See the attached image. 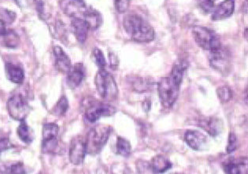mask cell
Wrapping results in <instances>:
<instances>
[{
  "label": "cell",
  "mask_w": 248,
  "mask_h": 174,
  "mask_svg": "<svg viewBox=\"0 0 248 174\" xmlns=\"http://www.w3.org/2000/svg\"><path fill=\"white\" fill-rule=\"evenodd\" d=\"M123 26L127 33L137 43L152 42L155 39V30L148 22L140 15L130 14L124 17Z\"/></svg>",
  "instance_id": "1"
},
{
  "label": "cell",
  "mask_w": 248,
  "mask_h": 174,
  "mask_svg": "<svg viewBox=\"0 0 248 174\" xmlns=\"http://www.w3.org/2000/svg\"><path fill=\"white\" fill-rule=\"evenodd\" d=\"M113 128L107 125H98L89 130L85 139L87 154L96 155L99 153L108 142Z\"/></svg>",
  "instance_id": "2"
},
{
  "label": "cell",
  "mask_w": 248,
  "mask_h": 174,
  "mask_svg": "<svg viewBox=\"0 0 248 174\" xmlns=\"http://www.w3.org/2000/svg\"><path fill=\"white\" fill-rule=\"evenodd\" d=\"M97 92L102 99L114 101L118 99V88L111 74L105 69H99L95 78Z\"/></svg>",
  "instance_id": "3"
},
{
  "label": "cell",
  "mask_w": 248,
  "mask_h": 174,
  "mask_svg": "<svg viewBox=\"0 0 248 174\" xmlns=\"http://www.w3.org/2000/svg\"><path fill=\"white\" fill-rule=\"evenodd\" d=\"M192 36L196 44L203 50L213 51L221 47V40L215 32L202 26H194Z\"/></svg>",
  "instance_id": "4"
},
{
  "label": "cell",
  "mask_w": 248,
  "mask_h": 174,
  "mask_svg": "<svg viewBox=\"0 0 248 174\" xmlns=\"http://www.w3.org/2000/svg\"><path fill=\"white\" fill-rule=\"evenodd\" d=\"M180 87L171 80L170 77L163 78L158 82V96L165 108H170L178 98Z\"/></svg>",
  "instance_id": "5"
},
{
  "label": "cell",
  "mask_w": 248,
  "mask_h": 174,
  "mask_svg": "<svg viewBox=\"0 0 248 174\" xmlns=\"http://www.w3.org/2000/svg\"><path fill=\"white\" fill-rule=\"evenodd\" d=\"M7 111L13 119L22 122L30 113V107L24 95L14 94L9 98L7 104Z\"/></svg>",
  "instance_id": "6"
},
{
  "label": "cell",
  "mask_w": 248,
  "mask_h": 174,
  "mask_svg": "<svg viewBox=\"0 0 248 174\" xmlns=\"http://www.w3.org/2000/svg\"><path fill=\"white\" fill-rule=\"evenodd\" d=\"M116 109L108 103H102L99 101H87L85 107V117L90 122H95L102 117H109L114 115Z\"/></svg>",
  "instance_id": "7"
},
{
  "label": "cell",
  "mask_w": 248,
  "mask_h": 174,
  "mask_svg": "<svg viewBox=\"0 0 248 174\" xmlns=\"http://www.w3.org/2000/svg\"><path fill=\"white\" fill-rule=\"evenodd\" d=\"M210 65L222 75L227 76L231 70V59L229 51L221 47L220 48L210 51Z\"/></svg>",
  "instance_id": "8"
},
{
  "label": "cell",
  "mask_w": 248,
  "mask_h": 174,
  "mask_svg": "<svg viewBox=\"0 0 248 174\" xmlns=\"http://www.w3.org/2000/svg\"><path fill=\"white\" fill-rule=\"evenodd\" d=\"M60 7L65 15L73 19H84L89 10L83 0H61Z\"/></svg>",
  "instance_id": "9"
},
{
  "label": "cell",
  "mask_w": 248,
  "mask_h": 174,
  "mask_svg": "<svg viewBox=\"0 0 248 174\" xmlns=\"http://www.w3.org/2000/svg\"><path fill=\"white\" fill-rule=\"evenodd\" d=\"M86 154L85 139L80 136L72 139L69 151L70 162L75 166H79L84 162Z\"/></svg>",
  "instance_id": "10"
},
{
  "label": "cell",
  "mask_w": 248,
  "mask_h": 174,
  "mask_svg": "<svg viewBox=\"0 0 248 174\" xmlns=\"http://www.w3.org/2000/svg\"><path fill=\"white\" fill-rule=\"evenodd\" d=\"M185 141L195 151H204L207 148L208 145L206 136L196 130H187L185 132Z\"/></svg>",
  "instance_id": "11"
},
{
  "label": "cell",
  "mask_w": 248,
  "mask_h": 174,
  "mask_svg": "<svg viewBox=\"0 0 248 174\" xmlns=\"http://www.w3.org/2000/svg\"><path fill=\"white\" fill-rule=\"evenodd\" d=\"M66 74L68 86L74 89L78 88L82 83L85 76V69L82 63H78L76 65H72Z\"/></svg>",
  "instance_id": "12"
},
{
  "label": "cell",
  "mask_w": 248,
  "mask_h": 174,
  "mask_svg": "<svg viewBox=\"0 0 248 174\" xmlns=\"http://www.w3.org/2000/svg\"><path fill=\"white\" fill-rule=\"evenodd\" d=\"M223 169L225 174H248V158L243 157L228 160L223 163Z\"/></svg>",
  "instance_id": "13"
},
{
  "label": "cell",
  "mask_w": 248,
  "mask_h": 174,
  "mask_svg": "<svg viewBox=\"0 0 248 174\" xmlns=\"http://www.w3.org/2000/svg\"><path fill=\"white\" fill-rule=\"evenodd\" d=\"M235 9V1L234 0H225L213 11V21H219L222 19L228 18L233 14Z\"/></svg>",
  "instance_id": "14"
},
{
  "label": "cell",
  "mask_w": 248,
  "mask_h": 174,
  "mask_svg": "<svg viewBox=\"0 0 248 174\" xmlns=\"http://www.w3.org/2000/svg\"><path fill=\"white\" fill-rule=\"evenodd\" d=\"M53 51L55 56V66L58 70L62 74H67L72 66L70 58L60 47H55Z\"/></svg>",
  "instance_id": "15"
},
{
  "label": "cell",
  "mask_w": 248,
  "mask_h": 174,
  "mask_svg": "<svg viewBox=\"0 0 248 174\" xmlns=\"http://www.w3.org/2000/svg\"><path fill=\"white\" fill-rule=\"evenodd\" d=\"M198 126L201 127L203 130L206 131L212 137H216L220 134L222 130V122L217 118H208L201 119L198 123Z\"/></svg>",
  "instance_id": "16"
},
{
  "label": "cell",
  "mask_w": 248,
  "mask_h": 174,
  "mask_svg": "<svg viewBox=\"0 0 248 174\" xmlns=\"http://www.w3.org/2000/svg\"><path fill=\"white\" fill-rule=\"evenodd\" d=\"M71 25L77 40L80 44H84L86 41L88 33L90 30L86 21L84 19H73Z\"/></svg>",
  "instance_id": "17"
},
{
  "label": "cell",
  "mask_w": 248,
  "mask_h": 174,
  "mask_svg": "<svg viewBox=\"0 0 248 174\" xmlns=\"http://www.w3.org/2000/svg\"><path fill=\"white\" fill-rule=\"evenodd\" d=\"M150 166L152 171L155 174H163L172 168V162L162 156H156L151 160Z\"/></svg>",
  "instance_id": "18"
},
{
  "label": "cell",
  "mask_w": 248,
  "mask_h": 174,
  "mask_svg": "<svg viewBox=\"0 0 248 174\" xmlns=\"http://www.w3.org/2000/svg\"><path fill=\"white\" fill-rule=\"evenodd\" d=\"M6 71L9 80L15 84H21L25 80V73L23 69L13 63H7L6 64Z\"/></svg>",
  "instance_id": "19"
},
{
  "label": "cell",
  "mask_w": 248,
  "mask_h": 174,
  "mask_svg": "<svg viewBox=\"0 0 248 174\" xmlns=\"http://www.w3.org/2000/svg\"><path fill=\"white\" fill-rule=\"evenodd\" d=\"M0 44L7 48H17L20 44L19 36L14 30H7L0 36Z\"/></svg>",
  "instance_id": "20"
},
{
  "label": "cell",
  "mask_w": 248,
  "mask_h": 174,
  "mask_svg": "<svg viewBox=\"0 0 248 174\" xmlns=\"http://www.w3.org/2000/svg\"><path fill=\"white\" fill-rule=\"evenodd\" d=\"M84 20L89 25V30H97L103 23L102 15L92 7H89V10L84 16Z\"/></svg>",
  "instance_id": "21"
},
{
  "label": "cell",
  "mask_w": 248,
  "mask_h": 174,
  "mask_svg": "<svg viewBox=\"0 0 248 174\" xmlns=\"http://www.w3.org/2000/svg\"><path fill=\"white\" fill-rule=\"evenodd\" d=\"M17 134L24 143L30 144L34 139V132L25 121L20 122V125L17 128Z\"/></svg>",
  "instance_id": "22"
},
{
  "label": "cell",
  "mask_w": 248,
  "mask_h": 174,
  "mask_svg": "<svg viewBox=\"0 0 248 174\" xmlns=\"http://www.w3.org/2000/svg\"><path fill=\"white\" fill-rule=\"evenodd\" d=\"M0 174H27V170L21 162L0 165Z\"/></svg>",
  "instance_id": "23"
},
{
  "label": "cell",
  "mask_w": 248,
  "mask_h": 174,
  "mask_svg": "<svg viewBox=\"0 0 248 174\" xmlns=\"http://www.w3.org/2000/svg\"><path fill=\"white\" fill-rule=\"evenodd\" d=\"M59 145L58 137L43 139L41 150L43 153L56 154L59 151Z\"/></svg>",
  "instance_id": "24"
},
{
  "label": "cell",
  "mask_w": 248,
  "mask_h": 174,
  "mask_svg": "<svg viewBox=\"0 0 248 174\" xmlns=\"http://www.w3.org/2000/svg\"><path fill=\"white\" fill-rule=\"evenodd\" d=\"M116 151L117 154L123 156V157H128L130 156L132 147H131L129 141H127L123 137H118L116 142Z\"/></svg>",
  "instance_id": "25"
},
{
  "label": "cell",
  "mask_w": 248,
  "mask_h": 174,
  "mask_svg": "<svg viewBox=\"0 0 248 174\" xmlns=\"http://www.w3.org/2000/svg\"><path fill=\"white\" fill-rule=\"evenodd\" d=\"M68 110H69V101L67 98L63 95L59 99L56 105L53 108L52 113L58 117H62L66 113Z\"/></svg>",
  "instance_id": "26"
},
{
  "label": "cell",
  "mask_w": 248,
  "mask_h": 174,
  "mask_svg": "<svg viewBox=\"0 0 248 174\" xmlns=\"http://www.w3.org/2000/svg\"><path fill=\"white\" fill-rule=\"evenodd\" d=\"M59 127L55 123H47L43 126L42 137L43 139L53 138L58 137L59 135Z\"/></svg>",
  "instance_id": "27"
},
{
  "label": "cell",
  "mask_w": 248,
  "mask_h": 174,
  "mask_svg": "<svg viewBox=\"0 0 248 174\" xmlns=\"http://www.w3.org/2000/svg\"><path fill=\"white\" fill-rule=\"evenodd\" d=\"M217 94L221 103H227L232 98V91L228 86L219 87L217 89Z\"/></svg>",
  "instance_id": "28"
},
{
  "label": "cell",
  "mask_w": 248,
  "mask_h": 174,
  "mask_svg": "<svg viewBox=\"0 0 248 174\" xmlns=\"http://www.w3.org/2000/svg\"><path fill=\"white\" fill-rule=\"evenodd\" d=\"M93 58L95 60V64L98 65L99 69H105L107 62H106L105 57L100 49L95 48L93 50Z\"/></svg>",
  "instance_id": "29"
},
{
  "label": "cell",
  "mask_w": 248,
  "mask_h": 174,
  "mask_svg": "<svg viewBox=\"0 0 248 174\" xmlns=\"http://www.w3.org/2000/svg\"><path fill=\"white\" fill-rule=\"evenodd\" d=\"M0 17L6 25H11L16 18V14L13 11H8L7 9H0Z\"/></svg>",
  "instance_id": "30"
},
{
  "label": "cell",
  "mask_w": 248,
  "mask_h": 174,
  "mask_svg": "<svg viewBox=\"0 0 248 174\" xmlns=\"http://www.w3.org/2000/svg\"><path fill=\"white\" fill-rule=\"evenodd\" d=\"M131 0H114L115 7L119 13H124L130 5Z\"/></svg>",
  "instance_id": "31"
},
{
  "label": "cell",
  "mask_w": 248,
  "mask_h": 174,
  "mask_svg": "<svg viewBox=\"0 0 248 174\" xmlns=\"http://www.w3.org/2000/svg\"><path fill=\"white\" fill-rule=\"evenodd\" d=\"M237 147V139L233 133H230L228 139L227 152L231 154L233 152Z\"/></svg>",
  "instance_id": "32"
},
{
  "label": "cell",
  "mask_w": 248,
  "mask_h": 174,
  "mask_svg": "<svg viewBox=\"0 0 248 174\" xmlns=\"http://www.w3.org/2000/svg\"><path fill=\"white\" fill-rule=\"evenodd\" d=\"M13 147V143H11L10 139L7 138V137L0 138V155L2 152H4V151H7V150L11 149Z\"/></svg>",
  "instance_id": "33"
},
{
  "label": "cell",
  "mask_w": 248,
  "mask_h": 174,
  "mask_svg": "<svg viewBox=\"0 0 248 174\" xmlns=\"http://www.w3.org/2000/svg\"><path fill=\"white\" fill-rule=\"evenodd\" d=\"M16 4L18 5L20 7H27L35 2V0H14Z\"/></svg>",
  "instance_id": "34"
},
{
  "label": "cell",
  "mask_w": 248,
  "mask_h": 174,
  "mask_svg": "<svg viewBox=\"0 0 248 174\" xmlns=\"http://www.w3.org/2000/svg\"><path fill=\"white\" fill-rule=\"evenodd\" d=\"M109 61H110V64H111V67L114 69H116V68L118 67V61L117 59V57L114 55V54H109Z\"/></svg>",
  "instance_id": "35"
},
{
  "label": "cell",
  "mask_w": 248,
  "mask_h": 174,
  "mask_svg": "<svg viewBox=\"0 0 248 174\" xmlns=\"http://www.w3.org/2000/svg\"><path fill=\"white\" fill-rule=\"evenodd\" d=\"M143 109L144 110V111H149L150 108H151V101L149 99H145L143 101Z\"/></svg>",
  "instance_id": "36"
},
{
  "label": "cell",
  "mask_w": 248,
  "mask_h": 174,
  "mask_svg": "<svg viewBox=\"0 0 248 174\" xmlns=\"http://www.w3.org/2000/svg\"><path fill=\"white\" fill-rule=\"evenodd\" d=\"M7 28H6V24L4 21L0 19V36H2V34H4L7 32Z\"/></svg>",
  "instance_id": "37"
},
{
  "label": "cell",
  "mask_w": 248,
  "mask_h": 174,
  "mask_svg": "<svg viewBox=\"0 0 248 174\" xmlns=\"http://www.w3.org/2000/svg\"><path fill=\"white\" fill-rule=\"evenodd\" d=\"M217 0H201V2H210V3H214Z\"/></svg>",
  "instance_id": "38"
},
{
  "label": "cell",
  "mask_w": 248,
  "mask_h": 174,
  "mask_svg": "<svg viewBox=\"0 0 248 174\" xmlns=\"http://www.w3.org/2000/svg\"><path fill=\"white\" fill-rule=\"evenodd\" d=\"M180 174V173H176V174Z\"/></svg>",
  "instance_id": "39"
},
{
  "label": "cell",
  "mask_w": 248,
  "mask_h": 174,
  "mask_svg": "<svg viewBox=\"0 0 248 174\" xmlns=\"http://www.w3.org/2000/svg\"></svg>",
  "instance_id": "40"
}]
</instances>
